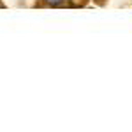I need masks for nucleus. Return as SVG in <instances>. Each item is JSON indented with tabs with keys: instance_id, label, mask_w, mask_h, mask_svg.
<instances>
[{
	"instance_id": "nucleus-1",
	"label": "nucleus",
	"mask_w": 132,
	"mask_h": 132,
	"mask_svg": "<svg viewBox=\"0 0 132 132\" xmlns=\"http://www.w3.org/2000/svg\"><path fill=\"white\" fill-rule=\"evenodd\" d=\"M41 2L46 7H63V5H67V0H41Z\"/></svg>"
},
{
	"instance_id": "nucleus-2",
	"label": "nucleus",
	"mask_w": 132,
	"mask_h": 132,
	"mask_svg": "<svg viewBox=\"0 0 132 132\" xmlns=\"http://www.w3.org/2000/svg\"><path fill=\"white\" fill-rule=\"evenodd\" d=\"M86 2L88 0H67V5H71V7H83V5H86Z\"/></svg>"
},
{
	"instance_id": "nucleus-3",
	"label": "nucleus",
	"mask_w": 132,
	"mask_h": 132,
	"mask_svg": "<svg viewBox=\"0 0 132 132\" xmlns=\"http://www.w3.org/2000/svg\"><path fill=\"white\" fill-rule=\"evenodd\" d=\"M93 2H95V4H97V5H104V4H106V2H108V0H93Z\"/></svg>"
}]
</instances>
